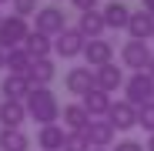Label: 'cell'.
<instances>
[{
	"instance_id": "cell-33",
	"label": "cell",
	"mask_w": 154,
	"mask_h": 151,
	"mask_svg": "<svg viewBox=\"0 0 154 151\" xmlns=\"http://www.w3.org/2000/svg\"><path fill=\"white\" fill-rule=\"evenodd\" d=\"M94 151H104V148H94Z\"/></svg>"
},
{
	"instance_id": "cell-32",
	"label": "cell",
	"mask_w": 154,
	"mask_h": 151,
	"mask_svg": "<svg viewBox=\"0 0 154 151\" xmlns=\"http://www.w3.org/2000/svg\"><path fill=\"white\" fill-rule=\"evenodd\" d=\"M0 71H4V50H0Z\"/></svg>"
},
{
	"instance_id": "cell-29",
	"label": "cell",
	"mask_w": 154,
	"mask_h": 151,
	"mask_svg": "<svg viewBox=\"0 0 154 151\" xmlns=\"http://www.w3.org/2000/svg\"><path fill=\"white\" fill-rule=\"evenodd\" d=\"M141 10H144V14H151V17H154V0H141Z\"/></svg>"
},
{
	"instance_id": "cell-28",
	"label": "cell",
	"mask_w": 154,
	"mask_h": 151,
	"mask_svg": "<svg viewBox=\"0 0 154 151\" xmlns=\"http://www.w3.org/2000/svg\"><path fill=\"white\" fill-rule=\"evenodd\" d=\"M70 7H77L81 14H87V10H97V0H70Z\"/></svg>"
},
{
	"instance_id": "cell-35",
	"label": "cell",
	"mask_w": 154,
	"mask_h": 151,
	"mask_svg": "<svg viewBox=\"0 0 154 151\" xmlns=\"http://www.w3.org/2000/svg\"><path fill=\"white\" fill-rule=\"evenodd\" d=\"M0 20H4V17H0Z\"/></svg>"
},
{
	"instance_id": "cell-23",
	"label": "cell",
	"mask_w": 154,
	"mask_h": 151,
	"mask_svg": "<svg viewBox=\"0 0 154 151\" xmlns=\"http://www.w3.org/2000/svg\"><path fill=\"white\" fill-rule=\"evenodd\" d=\"M30 138L20 128H0V151H27Z\"/></svg>"
},
{
	"instance_id": "cell-19",
	"label": "cell",
	"mask_w": 154,
	"mask_h": 151,
	"mask_svg": "<svg viewBox=\"0 0 154 151\" xmlns=\"http://www.w3.org/2000/svg\"><path fill=\"white\" fill-rule=\"evenodd\" d=\"M127 34H131V40H154V17L151 14H131V24H127Z\"/></svg>"
},
{
	"instance_id": "cell-13",
	"label": "cell",
	"mask_w": 154,
	"mask_h": 151,
	"mask_svg": "<svg viewBox=\"0 0 154 151\" xmlns=\"http://www.w3.org/2000/svg\"><path fill=\"white\" fill-rule=\"evenodd\" d=\"M81 104H84V111L91 114V118H107V111H111V94L107 91H100V87H91L84 97H81Z\"/></svg>"
},
{
	"instance_id": "cell-4",
	"label": "cell",
	"mask_w": 154,
	"mask_h": 151,
	"mask_svg": "<svg viewBox=\"0 0 154 151\" xmlns=\"http://www.w3.org/2000/svg\"><path fill=\"white\" fill-rule=\"evenodd\" d=\"M34 30H40V34H47V37L64 34V30H67V17H64V10L54 7V4L40 7V10L34 14Z\"/></svg>"
},
{
	"instance_id": "cell-11",
	"label": "cell",
	"mask_w": 154,
	"mask_h": 151,
	"mask_svg": "<svg viewBox=\"0 0 154 151\" xmlns=\"http://www.w3.org/2000/svg\"><path fill=\"white\" fill-rule=\"evenodd\" d=\"M64 87H67L70 94H77V97H84V94L94 87V71H91V67H70V71L64 74Z\"/></svg>"
},
{
	"instance_id": "cell-5",
	"label": "cell",
	"mask_w": 154,
	"mask_h": 151,
	"mask_svg": "<svg viewBox=\"0 0 154 151\" xmlns=\"http://www.w3.org/2000/svg\"><path fill=\"white\" fill-rule=\"evenodd\" d=\"M151 61H154V54H151V47H147L144 40H124V47H121V64L131 67V74L147 71Z\"/></svg>"
},
{
	"instance_id": "cell-26",
	"label": "cell",
	"mask_w": 154,
	"mask_h": 151,
	"mask_svg": "<svg viewBox=\"0 0 154 151\" xmlns=\"http://www.w3.org/2000/svg\"><path fill=\"white\" fill-rule=\"evenodd\" d=\"M10 4H14V14L17 17H23V20H27V17H34L40 7H37V0H10Z\"/></svg>"
},
{
	"instance_id": "cell-3",
	"label": "cell",
	"mask_w": 154,
	"mask_h": 151,
	"mask_svg": "<svg viewBox=\"0 0 154 151\" xmlns=\"http://www.w3.org/2000/svg\"><path fill=\"white\" fill-rule=\"evenodd\" d=\"M124 101H131L134 108H144V104H151L154 101V77L147 71H137V74H131V77L124 81Z\"/></svg>"
},
{
	"instance_id": "cell-7",
	"label": "cell",
	"mask_w": 154,
	"mask_h": 151,
	"mask_svg": "<svg viewBox=\"0 0 154 151\" xmlns=\"http://www.w3.org/2000/svg\"><path fill=\"white\" fill-rule=\"evenodd\" d=\"M84 134H87L91 151H94V148H104V151H107V148L114 144V134H117V131H114V124H111L107 118H94V121L87 124V131H84Z\"/></svg>"
},
{
	"instance_id": "cell-21",
	"label": "cell",
	"mask_w": 154,
	"mask_h": 151,
	"mask_svg": "<svg viewBox=\"0 0 154 151\" xmlns=\"http://www.w3.org/2000/svg\"><path fill=\"white\" fill-rule=\"evenodd\" d=\"M64 138H67V131L60 128V124H47V128L37 131V148H44V151H60V148H64Z\"/></svg>"
},
{
	"instance_id": "cell-18",
	"label": "cell",
	"mask_w": 154,
	"mask_h": 151,
	"mask_svg": "<svg viewBox=\"0 0 154 151\" xmlns=\"http://www.w3.org/2000/svg\"><path fill=\"white\" fill-rule=\"evenodd\" d=\"M23 50H27L34 61H44V57H50V50H54V37H47L40 30H30L27 40H23Z\"/></svg>"
},
{
	"instance_id": "cell-6",
	"label": "cell",
	"mask_w": 154,
	"mask_h": 151,
	"mask_svg": "<svg viewBox=\"0 0 154 151\" xmlns=\"http://www.w3.org/2000/svg\"><path fill=\"white\" fill-rule=\"evenodd\" d=\"M84 47H87V40H84V34L77 30V27H67L64 34H57V37H54V54H57V57H64V61L81 57V54H84Z\"/></svg>"
},
{
	"instance_id": "cell-12",
	"label": "cell",
	"mask_w": 154,
	"mask_h": 151,
	"mask_svg": "<svg viewBox=\"0 0 154 151\" xmlns=\"http://www.w3.org/2000/svg\"><path fill=\"white\" fill-rule=\"evenodd\" d=\"M0 94H4V101H27V94H30L27 74H7L0 81Z\"/></svg>"
},
{
	"instance_id": "cell-9",
	"label": "cell",
	"mask_w": 154,
	"mask_h": 151,
	"mask_svg": "<svg viewBox=\"0 0 154 151\" xmlns=\"http://www.w3.org/2000/svg\"><path fill=\"white\" fill-rule=\"evenodd\" d=\"M107 121L114 124V131H131L137 124V108L131 101H114L111 111H107Z\"/></svg>"
},
{
	"instance_id": "cell-8",
	"label": "cell",
	"mask_w": 154,
	"mask_h": 151,
	"mask_svg": "<svg viewBox=\"0 0 154 151\" xmlns=\"http://www.w3.org/2000/svg\"><path fill=\"white\" fill-rule=\"evenodd\" d=\"M84 61H87V67L91 71H97V67H104V64H114V44L111 40H87V47H84Z\"/></svg>"
},
{
	"instance_id": "cell-24",
	"label": "cell",
	"mask_w": 154,
	"mask_h": 151,
	"mask_svg": "<svg viewBox=\"0 0 154 151\" xmlns=\"http://www.w3.org/2000/svg\"><path fill=\"white\" fill-rule=\"evenodd\" d=\"M60 151H91L87 134H84V131H67V138H64V148H60Z\"/></svg>"
},
{
	"instance_id": "cell-30",
	"label": "cell",
	"mask_w": 154,
	"mask_h": 151,
	"mask_svg": "<svg viewBox=\"0 0 154 151\" xmlns=\"http://www.w3.org/2000/svg\"><path fill=\"white\" fill-rule=\"evenodd\" d=\"M144 148H147V151H154V134L147 138V144H144Z\"/></svg>"
},
{
	"instance_id": "cell-25",
	"label": "cell",
	"mask_w": 154,
	"mask_h": 151,
	"mask_svg": "<svg viewBox=\"0 0 154 151\" xmlns=\"http://www.w3.org/2000/svg\"><path fill=\"white\" fill-rule=\"evenodd\" d=\"M137 124H141L144 131L154 134V101H151V104H144V108H137Z\"/></svg>"
},
{
	"instance_id": "cell-31",
	"label": "cell",
	"mask_w": 154,
	"mask_h": 151,
	"mask_svg": "<svg viewBox=\"0 0 154 151\" xmlns=\"http://www.w3.org/2000/svg\"><path fill=\"white\" fill-rule=\"evenodd\" d=\"M147 74H151V77H154V61H151V67H147Z\"/></svg>"
},
{
	"instance_id": "cell-22",
	"label": "cell",
	"mask_w": 154,
	"mask_h": 151,
	"mask_svg": "<svg viewBox=\"0 0 154 151\" xmlns=\"http://www.w3.org/2000/svg\"><path fill=\"white\" fill-rule=\"evenodd\" d=\"M30 64H34V57H30L23 47L7 50V54H4V71H7V74H27V71H30Z\"/></svg>"
},
{
	"instance_id": "cell-27",
	"label": "cell",
	"mask_w": 154,
	"mask_h": 151,
	"mask_svg": "<svg viewBox=\"0 0 154 151\" xmlns=\"http://www.w3.org/2000/svg\"><path fill=\"white\" fill-rule=\"evenodd\" d=\"M114 151H147L141 141H131V138H127V141H117V148Z\"/></svg>"
},
{
	"instance_id": "cell-10",
	"label": "cell",
	"mask_w": 154,
	"mask_h": 151,
	"mask_svg": "<svg viewBox=\"0 0 154 151\" xmlns=\"http://www.w3.org/2000/svg\"><path fill=\"white\" fill-rule=\"evenodd\" d=\"M124 67H117V64H104V67H97L94 71V87H100V91H107V94H114L117 87H124Z\"/></svg>"
},
{
	"instance_id": "cell-15",
	"label": "cell",
	"mask_w": 154,
	"mask_h": 151,
	"mask_svg": "<svg viewBox=\"0 0 154 151\" xmlns=\"http://www.w3.org/2000/svg\"><path fill=\"white\" fill-rule=\"evenodd\" d=\"M77 30L84 34V40H100L107 30V24H104V14L100 10H87L81 14V20H77Z\"/></svg>"
},
{
	"instance_id": "cell-14",
	"label": "cell",
	"mask_w": 154,
	"mask_h": 151,
	"mask_svg": "<svg viewBox=\"0 0 154 151\" xmlns=\"http://www.w3.org/2000/svg\"><path fill=\"white\" fill-rule=\"evenodd\" d=\"M100 14H104L107 30H127V24H131V7H127L124 0H111Z\"/></svg>"
},
{
	"instance_id": "cell-20",
	"label": "cell",
	"mask_w": 154,
	"mask_h": 151,
	"mask_svg": "<svg viewBox=\"0 0 154 151\" xmlns=\"http://www.w3.org/2000/svg\"><path fill=\"white\" fill-rule=\"evenodd\" d=\"M54 61L50 57H44V61H34L30 64V71H27V81H30V87H50V81H54Z\"/></svg>"
},
{
	"instance_id": "cell-16",
	"label": "cell",
	"mask_w": 154,
	"mask_h": 151,
	"mask_svg": "<svg viewBox=\"0 0 154 151\" xmlns=\"http://www.w3.org/2000/svg\"><path fill=\"white\" fill-rule=\"evenodd\" d=\"M60 118H64V124H67V131H87V124L94 121V118L84 111L81 101H74V104H64Z\"/></svg>"
},
{
	"instance_id": "cell-1",
	"label": "cell",
	"mask_w": 154,
	"mask_h": 151,
	"mask_svg": "<svg viewBox=\"0 0 154 151\" xmlns=\"http://www.w3.org/2000/svg\"><path fill=\"white\" fill-rule=\"evenodd\" d=\"M23 108H27V118L37 121L40 128L57 124V118H60V111H64L60 101H57V94L50 91V87H30L27 101H23Z\"/></svg>"
},
{
	"instance_id": "cell-17",
	"label": "cell",
	"mask_w": 154,
	"mask_h": 151,
	"mask_svg": "<svg viewBox=\"0 0 154 151\" xmlns=\"http://www.w3.org/2000/svg\"><path fill=\"white\" fill-rule=\"evenodd\" d=\"M27 121L23 101H0V128H20Z\"/></svg>"
},
{
	"instance_id": "cell-2",
	"label": "cell",
	"mask_w": 154,
	"mask_h": 151,
	"mask_svg": "<svg viewBox=\"0 0 154 151\" xmlns=\"http://www.w3.org/2000/svg\"><path fill=\"white\" fill-rule=\"evenodd\" d=\"M27 34H30V24L23 20V17H17V14L4 17V20H0V50L7 54V50H17V47H23Z\"/></svg>"
},
{
	"instance_id": "cell-34",
	"label": "cell",
	"mask_w": 154,
	"mask_h": 151,
	"mask_svg": "<svg viewBox=\"0 0 154 151\" xmlns=\"http://www.w3.org/2000/svg\"><path fill=\"white\" fill-rule=\"evenodd\" d=\"M0 4H7V0H0Z\"/></svg>"
}]
</instances>
